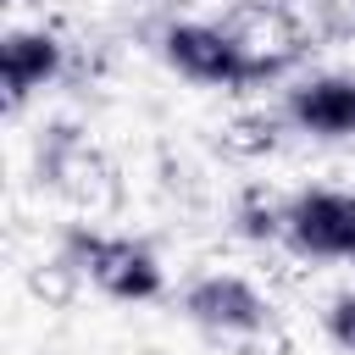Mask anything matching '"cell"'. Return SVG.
I'll return each mask as SVG.
<instances>
[{
    "instance_id": "cell-3",
    "label": "cell",
    "mask_w": 355,
    "mask_h": 355,
    "mask_svg": "<svg viewBox=\"0 0 355 355\" xmlns=\"http://www.w3.org/2000/svg\"><path fill=\"white\" fill-rule=\"evenodd\" d=\"M161 55L189 83H205V89H255L250 61H244L239 39L222 22H172L161 33Z\"/></svg>"
},
{
    "instance_id": "cell-1",
    "label": "cell",
    "mask_w": 355,
    "mask_h": 355,
    "mask_svg": "<svg viewBox=\"0 0 355 355\" xmlns=\"http://www.w3.org/2000/svg\"><path fill=\"white\" fill-rule=\"evenodd\" d=\"M61 266L78 272L89 288H100L105 300H122V305H150L166 288V272H161V261H155L150 244H139L128 233H100L89 222H72L67 227Z\"/></svg>"
},
{
    "instance_id": "cell-2",
    "label": "cell",
    "mask_w": 355,
    "mask_h": 355,
    "mask_svg": "<svg viewBox=\"0 0 355 355\" xmlns=\"http://www.w3.org/2000/svg\"><path fill=\"white\" fill-rule=\"evenodd\" d=\"M283 239L311 261H355V189H300L283 205Z\"/></svg>"
},
{
    "instance_id": "cell-9",
    "label": "cell",
    "mask_w": 355,
    "mask_h": 355,
    "mask_svg": "<svg viewBox=\"0 0 355 355\" xmlns=\"http://www.w3.org/2000/svg\"><path fill=\"white\" fill-rule=\"evenodd\" d=\"M233 222H239V233H244V239H255V244L283 239V205H277L266 189H244V194H239V205H233Z\"/></svg>"
},
{
    "instance_id": "cell-4",
    "label": "cell",
    "mask_w": 355,
    "mask_h": 355,
    "mask_svg": "<svg viewBox=\"0 0 355 355\" xmlns=\"http://www.w3.org/2000/svg\"><path fill=\"white\" fill-rule=\"evenodd\" d=\"M183 316L194 327H205V333H222V338H250V333L272 327V305L239 272H205V277H194L183 288Z\"/></svg>"
},
{
    "instance_id": "cell-5",
    "label": "cell",
    "mask_w": 355,
    "mask_h": 355,
    "mask_svg": "<svg viewBox=\"0 0 355 355\" xmlns=\"http://www.w3.org/2000/svg\"><path fill=\"white\" fill-rule=\"evenodd\" d=\"M222 28L239 39V50H244V61H250L255 83L283 78V72L305 55V28H300L283 6H239Z\"/></svg>"
},
{
    "instance_id": "cell-10",
    "label": "cell",
    "mask_w": 355,
    "mask_h": 355,
    "mask_svg": "<svg viewBox=\"0 0 355 355\" xmlns=\"http://www.w3.org/2000/svg\"><path fill=\"white\" fill-rule=\"evenodd\" d=\"M222 144H227L233 155H266V150L277 144V116H266V111H250V116L227 122Z\"/></svg>"
},
{
    "instance_id": "cell-6",
    "label": "cell",
    "mask_w": 355,
    "mask_h": 355,
    "mask_svg": "<svg viewBox=\"0 0 355 355\" xmlns=\"http://www.w3.org/2000/svg\"><path fill=\"white\" fill-rule=\"evenodd\" d=\"M39 166H44V178H50V189L67 194L78 211H105V205H116V172H111V161H105L94 144L61 133V139L44 150Z\"/></svg>"
},
{
    "instance_id": "cell-7",
    "label": "cell",
    "mask_w": 355,
    "mask_h": 355,
    "mask_svg": "<svg viewBox=\"0 0 355 355\" xmlns=\"http://www.w3.org/2000/svg\"><path fill=\"white\" fill-rule=\"evenodd\" d=\"M283 116L311 133V139H355V78L349 72H322L288 89Z\"/></svg>"
},
{
    "instance_id": "cell-11",
    "label": "cell",
    "mask_w": 355,
    "mask_h": 355,
    "mask_svg": "<svg viewBox=\"0 0 355 355\" xmlns=\"http://www.w3.org/2000/svg\"><path fill=\"white\" fill-rule=\"evenodd\" d=\"M322 327H327V338H333L344 355H355V288H349V294H333Z\"/></svg>"
},
{
    "instance_id": "cell-8",
    "label": "cell",
    "mask_w": 355,
    "mask_h": 355,
    "mask_svg": "<svg viewBox=\"0 0 355 355\" xmlns=\"http://www.w3.org/2000/svg\"><path fill=\"white\" fill-rule=\"evenodd\" d=\"M61 61H67V50H61L55 33H44V28H11L0 39V89H6V105L17 111L28 94H39L44 83H55Z\"/></svg>"
}]
</instances>
